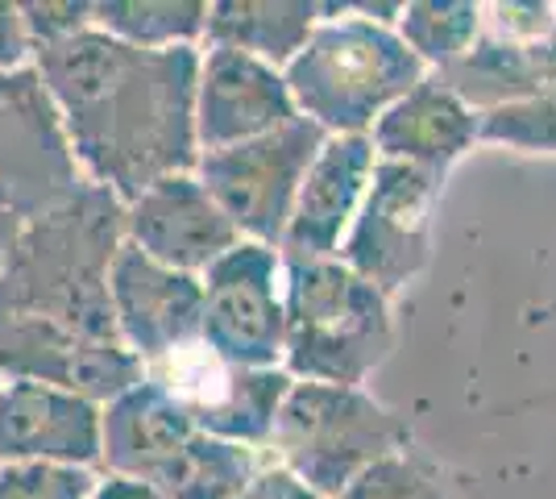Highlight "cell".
Segmentation results:
<instances>
[{
	"mask_svg": "<svg viewBox=\"0 0 556 499\" xmlns=\"http://www.w3.org/2000/svg\"><path fill=\"white\" fill-rule=\"evenodd\" d=\"M146 379L159 383L175 404H184L191 425L220 441H237L262 450L278 404L291 391V375L278 371H241L216 358L204 341H191L184 350L166 354L163 362L146 366Z\"/></svg>",
	"mask_w": 556,
	"mask_h": 499,
	"instance_id": "obj_9",
	"label": "cell"
},
{
	"mask_svg": "<svg viewBox=\"0 0 556 499\" xmlns=\"http://www.w3.org/2000/svg\"><path fill=\"white\" fill-rule=\"evenodd\" d=\"M325 138L328 134L320 125L295 117L262 138H250V142L204 150L191 175L212 196V204L229 216L237 238L278 250L303 175H307L312 159L320 154Z\"/></svg>",
	"mask_w": 556,
	"mask_h": 499,
	"instance_id": "obj_6",
	"label": "cell"
},
{
	"mask_svg": "<svg viewBox=\"0 0 556 499\" xmlns=\"http://www.w3.org/2000/svg\"><path fill=\"white\" fill-rule=\"evenodd\" d=\"M316 22H320V4L312 0H216L208 4L200 47L241 50L282 72L307 42Z\"/></svg>",
	"mask_w": 556,
	"mask_h": 499,
	"instance_id": "obj_18",
	"label": "cell"
},
{
	"mask_svg": "<svg viewBox=\"0 0 556 499\" xmlns=\"http://www.w3.org/2000/svg\"><path fill=\"white\" fill-rule=\"evenodd\" d=\"M378 163L366 134H328L320 154L312 159L287 221L278 254L282 259H337L362 196L370 188V171Z\"/></svg>",
	"mask_w": 556,
	"mask_h": 499,
	"instance_id": "obj_14",
	"label": "cell"
},
{
	"mask_svg": "<svg viewBox=\"0 0 556 499\" xmlns=\"http://www.w3.org/2000/svg\"><path fill=\"white\" fill-rule=\"evenodd\" d=\"M0 387H4V375H0Z\"/></svg>",
	"mask_w": 556,
	"mask_h": 499,
	"instance_id": "obj_29",
	"label": "cell"
},
{
	"mask_svg": "<svg viewBox=\"0 0 556 499\" xmlns=\"http://www.w3.org/2000/svg\"><path fill=\"white\" fill-rule=\"evenodd\" d=\"M237 499H320V496H316L312 487H303L291 471H282V466H275V462H266V466L245 483V491H241Z\"/></svg>",
	"mask_w": 556,
	"mask_h": 499,
	"instance_id": "obj_26",
	"label": "cell"
},
{
	"mask_svg": "<svg viewBox=\"0 0 556 499\" xmlns=\"http://www.w3.org/2000/svg\"><path fill=\"white\" fill-rule=\"evenodd\" d=\"M441 184L444 175H432L424 166L378 159L337 259L391 300L428 266Z\"/></svg>",
	"mask_w": 556,
	"mask_h": 499,
	"instance_id": "obj_7",
	"label": "cell"
},
{
	"mask_svg": "<svg viewBox=\"0 0 556 499\" xmlns=\"http://www.w3.org/2000/svg\"><path fill=\"white\" fill-rule=\"evenodd\" d=\"M262 466L266 462L250 446L195 433L187 450L150 487H159L166 499H237Z\"/></svg>",
	"mask_w": 556,
	"mask_h": 499,
	"instance_id": "obj_20",
	"label": "cell"
},
{
	"mask_svg": "<svg viewBox=\"0 0 556 499\" xmlns=\"http://www.w3.org/2000/svg\"><path fill=\"white\" fill-rule=\"evenodd\" d=\"M195 433L200 428L191 425L184 404H175L159 383L141 379L100 408V466L104 475L154 483Z\"/></svg>",
	"mask_w": 556,
	"mask_h": 499,
	"instance_id": "obj_15",
	"label": "cell"
},
{
	"mask_svg": "<svg viewBox=\"0 0 556 499\" xmlns=\"http://www.w3.org/2000/svg\"><path fill=\"white\" fill-rule=\"evenodd\" d=\"M266 446L275 466L291 471L320 499H337L378 458L407 450V425L362 387L291 383Z\"/></svg>",
	"mask_w": 556,
	"mask_h": 499,
	"instance_id": "obj_5",
	"label": "cell"
},
{
	"mask_svg": "<svg viewBox=\"0 0 556 499\" xmlns=\"http://www.w3.org/2000/svg\"><path fill=\"white\" fill-rule=\"evenodd\" d=\"M100 466V408L67 387L4 379L0 387V466Z\"/></svg>",
	"mask_w": 556,
	"mask_h": 499,
	"instance_id": "obj_13",
	"label": "cell"
},
{
	"mask_svg": "<svg viewBox=\"0 0 556 499\" xmlns=\"http://www.w3.org/2000/svg\"><path fill=\"white\" fill-rule=\"evenodd\" d=\"M295 100L278 67L254 54L225 47H200L195 72V146L225 150V146L262 138L278 125L295 121Z\"/></svg>",
	"mask_w": 556,
	"mask_h": 499,
	"instance_id": "obj_11",
	"label": "cell"
},
{
	"mask_svg": "<svg viewBox=\"0 0 556 499\" xmlns=\"http://www.w3.org/2000/svg\"><path fill=\"white\" fill-rule=\"evenodd\" d=\"M84 184L129 204L166 175L195 171L200 47L138 50L84 25L29 50Z\"/></svg>",
	"mask_w": 556,
	"mask_h": 499,
	"instance_id": "obj_1",
	"label": "cell"
},
{
	"mask_svg": "<svg viewBox=\"0 0 556 499\" xmlns=\"http://www.w3.org/2000/svg\"><path fill=\"white\" fill-rule=\"evenodd\" d=\"M208 4L204 0H100L92 25L125 47L175 50L204 42Z\"/></svg>",
	"mask_w": 556,
	"mask_h": 499,
	"instance_id": "obj_19",
	"label": "cell"
},
{
	"mask_svg": "<svg viewBox=\"0 0 556 499\" xmlns=\"http://www.w3.org/2000/svg\"><path fill=\"white\" fill-rule=\"evenodd\" d=\"M96 475L79 466L17 462L0 466V499H92Z\"/></svg>",
	"mask_w": 556,
	"mask_h": 499,
	"instance_id": "obj_24",
	"label": "cell"
},
{
	"mask_svg": "<svg viewBox=\"0 0 556 499\" xmlns=\"http://www.w3.org/2000/svg\"><path fill=\"white\" fill-rule=\"evenodd\" d=\"M478 25H482L478 0H416L403 4L394 34L428 72H441L473 47Z\"/></svg>",
	"mask_w": 556,
	"mask_h": 499,
	"instance_id": "obj_21",
	"label": "cell"
},
{
	"mask_svg": "<svg viewBox=\"0 0 556 499\" xmlns=\"http://www.w3.org/2000/svg\"><path fill=\"white\" fill-rule=\"evenodd\" d=\"M25 63H29V38H25L22 9L0 4V75L17 72Z\"/></svg>",
	"mask_w": 556,
	"mask_h": 499,
	"instance_id": "obj_27",
	"label": "cell"
},
{
	"mask_svg": "<svg viewBox=\"0 0 556 499\" xmlns=\"http://www.w3.org/2000/svg\"><path fill=\"white\" fill-rule=\"evenodd\" d=\"M394 346L391 300L341 259H282V371L362 387Z\"/></svg>",
	"mask_w": 556,
	"mask_h": 499,
	"instance_id": "obj_4",
	"label": "cell"
},
{
	"mask_svg": "<svg viewBox=\"0 0 556 499\" xmlns=\"http://www.w3.org/2000/svg\"><path fill=\"white\" fill-rule=\"evenodd\" d=\"M428 75L391 25L362 17L353 4H320L316 29L282 67L295 113L325 134H370Z\"/></svg>",
	"mask_w": 556,
	"mask_h": 499,
	"instance_id": "obj_3",
	"label": "cell"
},
{
	"mask_svg": "<svg viewBox=\"0 0 556 499\" xmlns=\"http://www.w3.org/2000/svg\"><path fill=\"white\" fill-rule=\"evenodd\" d=\"M337 499H444V491L416 458L399 450L366 466Z\"/></svg>",
	"mask_w": 556,
	"mask_h": 499,
	"instance_id": "obj_23",
	"label": "cell"
},
{
	"mask_svg": "<svg viewBox=\"0 0 556 499\" xmlns=\"http://www.w3.org/2000/svg\"><path fill=\"white\" fill-rule=\"evenodd\" d=\"M125 241L170 271L204 275L241 238L229 216L200 188V179L187 171L150 184L125 204Z\"/></svg>",
	"mask_w": 556,
	"mask_h": 499,
	"instance_id": "obj_12",
	"label": "cell"
},
{
	"mask_svg": "<svg viewBox=\"0 0 556 499\" xmlns=\"http://www.w3.org/2000/svg\"><path fill=\"white\" fill-rule=\"evenodd\" d=\"M556 29V4H482V38H498V42H540Z\"/></svg>",
	"mask_w": 556,
	"mask_h": 499,
	"instance_id": "obj_25",
	"label": "cell"
},
{
	"mask_svg": "<svg viewBox=\"0 0 556 499\" xmlns=\"http://www.w3.org/2000/svg\"><path fill=\"white\" fill-rule=\"evenodd\" d=\"M125 241V204L79 184L34 216L0 262V309L42 316L84 341H116L109 266ZM121 346V341H116Z\"/></svg>",
	"mask_w": 556,
	"mask_h": 499,
	"instance_id": "obj_2",
	"label": "cell"
},
{
	"mask_svg": "<svg viewBox=\"0 0 556 499\" xmlns=\"http://www.w3.org/2000/svg\"><path fill=\"white\" fill-rule=\"evenodd\" d=\"M204 321L200 341L241 371L282 366V254L237 241L200 275Z\"/></svg>",
	"mask_w": 556,
	"mask_h": 499,
	"instance_id": "obj_8",
	"label": "cell"
},
{
	"mask_svg": "<svg viewBox=\"0 0 556 499\" xmlns=\"http://www.w3.org/2000/svg\"><path fill=\"white\" fill-rule=\"evenodd\" d=\"M109 309L116 341L141 358V366H150L200 341L204 284L200 275L170 271L163 262L146 259L129 241H121L109 266Z\"/></svg>",
	"mask_w": 556,
	"mask_h": 499,
	"instance_id": "obj_10",
	"label": "cell"
},
{
	"mask_svg": "<svg viewBox=\"0 0 556 499\" xmlns=\"http://www.w3.org/2000/svg\"><path fill=\"white\" fill-rule=\"evenodd\" d=\"M432 79L473 113L544 92L556 84V29L540 42H498L478 34L473 47L457 63L432 72Z\"/></svg>",
	"mask_w": 556,
	"mask_h": 499,
	"instance_id": "obj_17",
	"label": "cell"
},
{
	"mask_svg": "<svg viewBox=\"0 0 556 499\" xmlns=\"http://www.w3.org/2000/svg\"><path fill=\"white\" fill-rule=\"evenodd\" d=\"M366 138H370L378 159L412 163L432 171V175H444L469 146L478 142V113L465 109L457 96L428 75L424 84H416L403 100H394L391 109L374 121Z\"/></svg>",
	"mask_w": 556,
	"mask_h": 499,
	"instance_id": "obj_16",
	"label": "cell"
},
{
	"mask_svg": "<svg viewBox=\"0 0 556 499\" xmlns=\"http://www.w3.org/2000/svg\"><path fill=\"white\" fill-rule=\"evenodd\" d=\"M478 142L556 154V84L544 92L478 113Z\"/></svg>",
	"mask_w": 556,
	"mask_h": 499,
	"instance_id": "obj_22",
	"label": "cell"
},
{
	"mask_svg": "<svg viewBox=\"0 0 556 499\" xmlns=\"http://www.w3.org/2000/svg\"><path fill=\"white\" fill-rule=\"evenodd\" d=\"M92 499H166L159 487L141 483V478H125V475H100L96 478Z\"/></svg>",
	"mask_w": 556,
	"mask_h": 499,
	"instance_id": "obj_28",
	"label": "cell"
}]
</instances>
